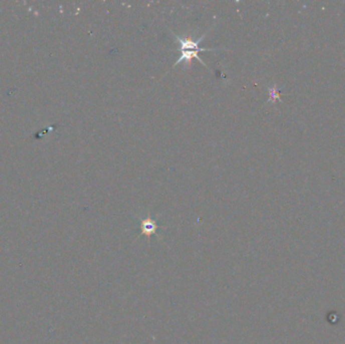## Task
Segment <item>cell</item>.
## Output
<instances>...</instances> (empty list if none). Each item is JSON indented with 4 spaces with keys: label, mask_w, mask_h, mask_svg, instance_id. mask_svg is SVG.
I'll return each mask as SVG.
<instances>
[{
    "label": "cell",
    "mask_w": 345,
    "mask_h": 344,
    "mask_svg": "<svg viewBox=\"0 0 345 344\" xmlns=\"http://www.w3.org/2000/svg\"><path fill=\"white\" fill-rule=\"evenodd\" d=\"M172 35L175 36L176 38V42L180 45V48L178 49V51H201V52H214L216 50L214 49H202V48H199L198 45L203 41V39L206 37L207 34L203 35L200 39H198L197 41H194L192 40L191 37H179L177 36L176 34L174 33H171Z\"/></svg>",
    "instance_id": "obj_1"
},
{
    "label": "cell",
    "mask_w": 345,
    "mask_h": 344,
    "mask_svg": "<svg viewBox=\"0 0 345 344\" xmlns=\"http://www.w3.org/2000/svg\"><path fill=\"white\" fill-rule=\"evenodd\" d=\"M268 90H269V94H270L269 102H273V103H275L277 100H279V101H282V99H281V97H280V91L278 90V88H277V85H276V84L273 86V87H270V88H268Z\"/></svg>",
    "instance_id": "obj_3"
},
{
    "label": "cell",
    "mask_w": 345,
    "mask_h": 344,
    "mask_svg": "<svg viewBox=\"0 0 345 344\" xmlns=\"http://www.w3.org/2000/svg\"><path fill=\"white\" fill-rule=\"evenodd\" d=\"M140 225H141V231H142V233L146 234L147 236H149L150 234L154 233L155 230H156V228H157V225H156L155 221L152 220L151 217H150L149 215H148L145 219L141 220Z\"/></svg>",
    "instance_id": "obj_2"
}]
</instances>
